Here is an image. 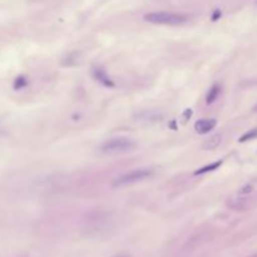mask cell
Returning <instances> with one entry per match:
<instances>
[{"label":"cell","mask_w":257,"mask_h":257,"mask_svg":"<svg viewBox=\"0 0 257 257\" xmlns=\"http://www.w3.org/2000/svg\"><path fill=\"white\" fill-rule=\"evenodd\" d=\"M192 114H193V111H192V109H189V108L186 109V111L182 113V117H181L182 124H186L187 121H189V118L192 117Z\"/></svg>","instance_id":"obj_12"},{"label":"cell","mask_w":257,"mask_h":257,"mask_svg":"<svg viewBox=\"0 0 257 257\" xmlns=\"http://www.w3.org/2000/svg\"><path fill=\"white\" fill-rule=\"evenodd\" d=\"M114 257H129V256H127V254H118V256H114Z\"/></svg>","instance_id":"obj_14"},{"label":"cell","mask_w":257,"mask_h":257,"mask_svg":"<svg viewBox=\"0 0 257 257\" xmlns=\"http://www.w3.org/2000/svg\"><path fill=\"white\" fill-rule=\"evenodd\" d=\"M144 21L152 24H159V26H182L189 21L188 16L182 13H174V12H153L144 16Z\"/></svg>","instance_id":"obj_1"},{"label":"cell","mask_w":257,"mask_h":257,"mask_svg":"<svg viewBox=\"0 0 257 257\" xmlns=\"http://www.w3.org/2000/svg\"><path fill=\"white\" fill-rule=\"evenodd\" d=\"M257 137V129H252V131L247 132L246 134H243V136L239 138V142H246V141H249V139H253Z\"/></svg>","instance_id":"obj_11"},{"label":"cell","mask_w":257,"mask_h":257,"mask_svg":"<svg viewBox=\"0 0 257 257\" xmlns=\"http://www.w3.org/2000/svg\"><path fill=\"white\" fill-rule=\"evenodd\" d=\"M217 126V121L214 118H202L194 123V131L198 134H207Z\"/></svg>","instance_id":"obj_4"},{"label":"cell","mask_w":257,"mask_h":257,"mask_svg":"<svg viewBox=\"0 0 257 257\" xmlns=\"http://www.w3.org/2000/svg\"><path fill=\"white\" fill-rule=\"evenodd\" d=\"M227 206L236 211H244L249 207V199L243 198V197H233V198L228 199Z\"/></svg>","instance_id":"obj_6"},{"label":"cell","mask_w":257,"mask_h":257,"mask_svg":"<svg viewBox=\"0 0 257 257\" xmlns=\"http://www.w3.org/2000/svg\"><path fill=\"white\" fill-rule=\"evenodd\" d=\"M249 257H257V253H256V254H253V256H249Z\"/></svg>","instance_id":"obj_16"},{"label":"cell","mask_w":257,"mask_h":257,"mask_svg":"<svg viewBox=\"0 0 257 257\" xmlns=\"http://www.w3.org/2000/svg\"><path fill=\"white\" fill-rule=\"evenodd\" d=\"M27 84H28V81H27L24 77H18V78L14 81V88H16L17 91H19V89H23Z\"/></svg>","instance_id":"obj_10"},{"label":"cell","mask_w":257,"mask_h":257,"mask_svg":"<svg viewBox=\"0 0 257 257\" xmlns=\"http://www.w3.org/2000/svg\"><path fill=\"white\" fill-rule=\"evenodd\" d=\"M253 112H256V113H257V104L253 107Z\"/></svg>","instance_id":"obj_15"},{"label":"cell","mask_w":257,"mask_h":257,"mask_svg":"<svg viewBox=\"0 0 257 257\" xmlns=\"http://www.w3.org/2000/svg\"><path fill=\"white\" fill-rule=\"evenodd\" d=\"M221 164H222V161H217V162H213V163L208 164V166L201 167L199 169L194 171V176H201V174L208 173V172H212V171H216V169L219 168V166H221Z\"/></svg>","instance_id":"obj_8"},{"label":"cell","mask_w":257,"mask_h":257,"mask_svg":"<svg viewBox=\"0 0 257 257\" xmlns=\"http://www.w3.org/2000/svg\"><path fill=\"white\" fill-rule=\"evenodd\" d=\"M249 192H252V186H244V187H242L241 191H239V193L246 194V193H249Z\"/></svg>","instance_id":"obj_13"},{"label":"cell","mask_w":257,"mask_h":257,"mask_svg":"<svg viewBox=\"0 0 257 257\" xmlns=\"http://www.w3.org/2000/svg\"><path fill=\"white\" fill-rule=\"evenodd\" d=\"M154 174L153 168H137L131 172L122 174V176L117 177L113 181L112 186L113 187H126L131 186V184L138 183V182L146 181V179L151 178Z\"/></svg>","instance_id":"obj_2"},{"label":"cell","mask_w":257,"mask_h":257,"mask_svg":"<svg viewBox=\"0 0 257 257\" xmlns=\"http://www.w3.org/2000/svg\"><path fill=\"white\" fill-rule=\"evenodd\" d=\"M134 147H136V142L132 138H128V137H117V138H111L104 142L101 147V151L103 153L116 154L132 151Z\"/></svg>","instance_id":"obj_3"},{"label":"cell","mask_w":257,"mask_h":257,"mask_svg":"<svg viewBox=\"0 0 257 257\" xmlns=\"http://www.w3.org/2000/svg\"><path fill=\"white\" fill-rule=\"evenodd\" d=\"M92 74H93L94 79L98 81L102 86L108 87V88H113L114 87V83L111 79V77H109L108 74H107V72L104 71L103 68H101V67H94L93 71H92Z\"/></svg>","instance_id":"obj_5"},{"label":"cell","mask_w":257,"mask_h":257,"mask_svg":"<svg viewBox=\"0 0 257 257\" xmlns=\"http://www.w3.org/2000/svg\"><path fill=\"white\" fill-rule=\"evenodd\" d=\"M221 134H213V136H211L208 139H206L202 143V149H204V151H212V149L217 148L221 144Z\"/></svg>","instance_id":"obj_7"},{"label":"cell","mask_w":257,"mask_h":257,"mask_svg":"<svg viewBox=\"0 0 257 257\" xmlns=\"http://www.w3.org/2000/svg\"><path fill=\"white\" fill-rule=\"evenodd\" d=\"M219 92H221V89H219V86H217V84L212 86L211 88L208 89V93H207V96H206V103L207 104L213 103V102L217 99V97H218Z\"/></svg>","instance_id":"obj_9"}]
</instances>
